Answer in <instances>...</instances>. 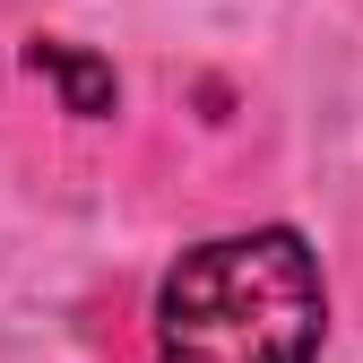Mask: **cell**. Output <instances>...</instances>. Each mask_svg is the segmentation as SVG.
I'll return each mask as SVG.
<instances>
[{"label":"cell","mask_w":363,"mask_h":363,"mask_svg":"<svg viewBox=\"0 0 363 363\" xmlns=\"http://www.w3.org/2000/svg\"><path fill=\"white\" fill-rule=\"evenodd\" d=\"M26 69H35V78H52V86H61V104H69L78 121H104V113H113V61H96L86 43L35 35V43H26Z\"/></svg>","instance_id":"2"},{"label":"cell","mask_w":363,"mask_h":363,"mask_svg":"<svg viewBox=\"0 0 363 363\" xmlns=\"http://www.w3.org/2000/svg\"><path fill=\"white\" fill-rule=\"evenodd\" d=\"M320 259L303 234H216L156 286V363H311L320 354Z\"/></svg>","instance_id":"1"}]
</instances>
